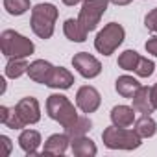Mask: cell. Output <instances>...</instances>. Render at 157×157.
<instances>
[{
  "label": "cell",
  "mask_w": 157,
  "mask_h": 157,
  "mask_svg": "<svg viewBox=\"0 0 157 157\" xmlns=\"http://www.w3.org/2000/svg\"><path fill=\"white\" fill-rule=\"evenodd\" d=\"M153 70H155V63H153L151 59L140 56V59H139V63H137V68H135V74H137L139 78H150V76L153 74Z\"/></svg>",
  "instance_id": "cell-25"
},
{
  "label": "cell",
  "mask_w": 157,
  "mask_h": 157,
  "mask_svg": "<svg viewBox=\"0 0 157 157\" xmlns=\"http://www.w3.org/2000/svg\"><path fill=\"white\" fill-rule=\"evenodd\" d=\"M76 105L82 113L91 115L96 113L102 105V94L96 87L93 85H82L76 91Z\"/></svg>",
  "instance_id": "cell-8"
},
{
  "label": "cell",
  "mask_w": 157,
  "mask_h": 157,
  "mask_svg": "<svg viewBox=\"0 0 157 157\" xmlns=\"http://www.w3.org/2000/svg\"><path fill=\"white\" fill-rule=\"evenodd\" d=\"M28 57H10L8 63H6V68H4V74L10 80H19L21 76L28 74Z\"/></svg>",
  "instance_id": "cell-20"
},
{
  "label": "cell",
  "mask_w": 157,
  "mask_h": 157,
  "mask_svg": "<svg viewBox=\"0 0 157 157\" xmlns=\"http://www.w3.org/2000/svg\"><path fill=\"white\" fill-rule=\"evenodd\" d=\"M0 83H2V94L6 93V78H2V80H0Z\"/></svg>",
  "instance_id": "cell-32"
},
{
  "label": "cell",
  "mask_w": 157,
  "mask_h": 157,
  "mask_svg": "<svg viewBox=\"0 0 157 157\" xmlns=\"http://www.w3.org/2000/svg\"><path fill=\"white\" fill-rule=\"evenodd\" d=\"M74 74L65 68V67H54V72L50 76V80L46 83V87L50 89H57V91H67L74 85Z\"/></svg>",
  "instance_id": "cell-14"
},
{
  "label": "cell",
  "mask_w": 157,
  "mask_h": 157,
  "mask_svg": "<svg viewBox=\"0 0 157 157\" xmlns=\"http://www.w3.org/2000/svg\"><path fill=\"white\" fill-rule=\"evenodd\" d=\"M0 142H2V146H4V155L10 157V155H11V150H13L11 139H10L8 135H0Z\"/></svg>",
  "instance_id": "cell-28"
},
{
  "label": "cell",
  "mask_w": 157,
  "mask_h": 157,
  "mask_svg": "<svg viewBox=\"0 0 157 157\" xmlns=\"http://www.w3.org/2000/svg\"><path fill=\"white\" fill-rule=\"evenodd\" d=\"M43 144V137L37 129H21L19 146L26 155H39V146Z\"/></svg>",
  "instance_id": "cell-12"
},
{
  "label": "cell",
  "mask_w": 157,
  "mask_h": 157,
  "mask_svg": "<svg viewBox=\"0 0 157 157\" xmlns=\"http://www.w3.org/2000/svg\"><path fill=\"white\" fill-rule=\"evenodd\" d=\"M0 46L2 54L10 57H30L35 52V44L26 35L15 32V30H4L0 35Z\"/></svg>",
  "instance_id": "cell-5"
},
{
  "label": "cell",
  "mask_w": 157,
  "mask_h": 157,
  "mask_svg": "<svg viewBox=\"0 0 157 157\" xmlns=\"http://www.w3.org/2000/svg\"><path fill=\"white\" fill-rule=\"evenodd\" d=\"M144 48H146V52H148V54H151L153 57H157V35L150 37V39L146 41Z\"/></svg>",
  "instance_id": "cell-27"
},
{
  "label": "cell",
  "mask_w": 157,
  "mask_h": 157,
  "mask_svg": "<svg viewBox=\"0 0 157 157\" xmlns=\"http://www.w3.org/2000/svg\"><path fill=\"white\" fill-rule=\"evenodd\" d=\"M61 2H63L65 6H68V8H74V6H78V4H83V0H61Z\"/></svg>",
  "instance_id": "cell-29"
},
{
  "label": "cell",
  "mask_w": 157,
  "mask_h": 157,
  "mask_svg": "<svg viewBox=\"0 0 157 157\" xmlns=\"http://www.w3.org/2000/svg\"><path fill=\"white\" fill-rule=\"evenodd\" d=\"M70 150L76 157H94L98 153L96 142L93 139H89L87 135L82 137H72L70 139Z\"/></svg>",
  "instance_id": "cell-15"
},
{
  "label": "cell",
  "mask_w": 157,
  "mask_h": 157,
  "mask_svg": "<svg viewBox=\"0 0 157 157\" xmlns=\"http://www.w3.org/2000/svg\"><path fill=\"white\" fill-rule=\"evenodd\" d=\"M0 122L10 129H24L26 128V122L22 120L19 111L15 107H8V105H0Z\"/></svg>",
  "instance_id": "cell-19"
},
{
  "label": "cell",
  "mask_w": 157,
  "mask_h": 157,
  "mask_svg": "<svg viewBox=\"0 0 157 157\" xmlns=\"http://www.w3.org/2000/svg\"><path fill=\"white\" fill-rule=\"evenodd\" d=\"M144 26H146L151 33L157 35V8H153V10L148 11V15L144 17Z\"/></svg>",
  "instance_id": "cell-26"
},
{
  "label": "cell",
  "mask_w": 157,
  "mask_h": 157,
  "mask_svg": "<svg viewBox=\"0 0 157 157\" xmlns=\"http://www.w3.org/2000/svg\"><path fill=\"white\" fill-rule=\"evenodd\" d=\"M109 0H83L80 15H78V21L82 22V26L91 33L98 28L104 13L107 11Z\"/></svg>",
  "instance_id": "cell-6"
},
{
  "label": "cell",
  "mask_w": 157,
  "mask_h": 157,
  "mask_svg": "<svg viewBox=\"0 0 157 157\" xmlns=\"http://www.w3.org/2000/svg\"><path fill=\"white\" fill-rule=\"evenodd\" d=\"M133 0H109V4H115V6H129Z\"/></svg>",
  "instance_id": "cell-30"
},
{
  "label": "cell",
  "mask_w": 157,
  "mask_h": 157,
  "mask_svg": "<svg viewBox=\"0 0 157 157\" xmlns=\"http://www.w3.org/2000/svg\"><path fill=\"white\" fill-rule=\"evenodd\" d=\"M139 59H140V54L129 48V50H124V52L118 56V61H117V63H118V67H120L122 70H126V72H135Z\"/></svg>",
  "instance_id": "cell-22"
},
{
  "label": "cell",
  "mask_w": 157,
  "mask_h": 157,
  "mask_svg": "<svg viewBox=\"0 0 157 157\" xmlns=\"http://www.w3.org/2000/svg\"><path fill=\"white\" fill-rule=\"evenodd\" d=\"M102 140L107 150H124V151L137 150L142 144V137L135 131V128H118L115 124H111L102 131Z\"/></svg>",
  "instance_id": "cell-2"
},
{
  "label": "cell",
  "mask_w": 157,
  "mask_h": 157,
  "mask_svg": "<svg viewBox=\"0 0 157 157\" xmlns=\"http://www.w3.org/2000/svg\"><path fill=\"white\" fill-rule=\"evenodd\" d=\"M15 109L19 111V115L22 117V120L26 122V126H33L41 120V104L37 98L33 96H26L21 98L15 104Z\"/></svg>",
  "instance_id": "cell-9"
},
{
  "label": "cell",
  "mask_w": 157,
  "mask_h": 157,
  "mask_svg": "<svg viewBox=\"0 0 157 157\" xmlns=\"http://www.w3.org/2000/svg\"><path fill=\"white\" fill-rule=\"evenodd\" d=\"M131 102H133V109L137 113H140V115H151L155 111V105L151 102V87H144L142 85L135 93V96L131 98Z\"/></svg>",
  "instance_id": "cell-16"
},
{
  "label": "cell",
  "mask_w": 157,
  "mask_h": 157,
  "mask_svg": "<svg viewBox=\"0 0 157 157\" xmlns=\"http://www.w3.org/2000/svg\"><path fill=\"white\" fill-rule=\"evenodd\" d=\"M52 72H54V65L46 59H35L28 67V78L35 83H41V85L48 83Z\"/></svg>",
  "instance_id": "cell-11"
},
{
  "label": "cell",
  "mask_w": 157,
  "mask_h": 157,
  "mask_svg": "<svg viewBox=\"0 0 157 157\" xmlns=\"http://www.w3.org/2000/svg\"><path fill=\"white\" fill-rule=\"evenodd\" d=\"M72 67L85 80H94L102 74V63L89 52H78L72 57Z\"/></svg>",
  "instance_id": "cell-7"
},
{
  "label": "cell",
  "mask_w": 157,
  "mask_h": 157,
  "mask_svg": "<svg viewBox=\"0 0 157 157\" xmlns=\"http://www.w3.org/2000/svg\"><path fill=\"white\" fill-rule=\"evenodd\" d=\"M133 128L142 139H151L157 133V122H155V118L151 115H142L140 118H137Z\"/></svg>",
  "instance_id": "cell-21"
},
{
  "label": "cell",
  "mask_w": 157,
  "mask_h": 157,
  "mask_svg": "<svg viewBox=\"0 0 157 157\" xmlns=\"http://www.w3.org/2000/svg\"><path fill=\"white\" fill-rule=\"evenodd\" d=\"M151 102H153V105H155V109H157V83L151 87Z\"/></svg>",
  "instance_id": "cell-31"
},
{
  "label": "cell",
  "mask_w": 157,
  "mask_h": 157,
  "mask_svg": "<svg viewBox=\"0 0 157 157\" xmlns=\"http://www.w3.org/2000/svg\"><path fill=\"white\" fill-rule=\"evenodd\" d=\"M4 10L11 17H21L32 10V2L30 0H4Z\"/></svg>",
  "instance_id": "cell-24"
},
{
  "label": "cell",
  "mask_w": 157,
  "mask_h": 157,
  "mask_svg": "<svg viewBox=\"0 0 157 157\" xmlns=\"http://www.w3.org/2000/svg\"><path fill=\"white\" fill-rule=\"evenodd\" d=\"M70 148V137L68 133H54L43 142V155H65Z\"/></svg>",
  "instance_id": "cell-10"
},
{
  "label": "cell",
  "mask_w": 157,
  "mask_h": 157,
  "mask_svg": "<svg viewBox=\"0 0 157 157\" xmlns=\"http://www.w3.org/2000/svg\"><path fill=\"white\" fill-rule=\"evenodd\" d=\"M135 113H137V111L133 109V105H124V104H120V105H115V107L111 109L109 118H111V124H115V126H118V128H131V126L135 124V120H137Z\"/></svg>",
  "instance_id": "cell-13"
},
{
  "label": "cell",
  "mask_w": 157,
  "mask_h": 157,
  "mask_svg": "<svg viewBox=\"0 0 157 157\" xmlns=\"http://www.w3.org/2000/svg\"><path fill=\"white\" fill-rule=\"evenodd\" d=\"M91 129H93V122H91V118H89V117H78V120H76L72 126H68L65 131H67V133H68V137L72 139V137H82V135H87Z\"/></svg>",
  "instance_id": "cell-23"
},
{
  "label": "cell",
  "mask_w": 157,
  "mask_h": 157,
  "mask_svg": "<svg viewBox=\"0 0 157 157\" xmlns=\"http://www.w3.org/2000/svg\"><path fill=\"white\" fill-rule=\"evenodd\" d=\"M59 17V10L50 4V2H44V4H37L32 8V17H30V26H32V32L46 41L54 35L56 32V21Z\"/></svg>",
  "instance_id": "cell-1"
},
{
  "label": "cell",
  "mask_w": 157,
  "mask_h": 157,
  "mask_svg": "<svg viewBox=\"0 0 157 157\" xmlns=\"http://www.w3.org/2000/svg\"><path fill=\"white\" fill-rule=\"evenodd\" d=\"M76 107L78 105H74L65 94H59V93H54L46 98V115L57 124H61L63 129H67L78 120L80 115H78Z\"/></svg>",
  "instance_id": "cell-3"
},
{
  "label": "cell",
  "mask_w": 157,
  "mask_h": 157,
  "mask_svg": "<svg viewBox=\"0 0 157 157\" xmlns=\"http://www.w3.org/2000/svg\"><path fill=\"white\" fill-rule=\"evenodd\" d=\"M142 85L139 83V80L137 78H133V76H129V74H122V76H118L117 78V82H115V89H117V93L122 96V98H133L135 96V93L140 89Z\"/></svg>",
  "instance_id": "cell-18"
},
{
  "label": "cell",
  "mask_w": 157,
  "mask_h": 157,
  "mask_svg": "<svg viewBox=\"0 0 157 157\" xmlns=\"http://www.w3.org/2000/svg\"><path fill=\"white\" fill-rule=\"evenodd\" d=\"M126 39V30L122 24L118 22H107L94 37V48L98 54L109 57L111 54H115L118 50V46L124 43Z\"/></svg>",
  "instance_id": "cell-4"
},
{
  "label": "cell",
  "mask_w": 157,
  "mask_h": 157,
  "mask_svg": "<svg viewBox=\"0 0 157 157\" xmlns=\"http://www.w3.org/2000/svg\"><path fill=\"white\" fill-rule=\"evenodd\" d=\"M63 33L72 43H85L89 37V32L82 26V22L78 19H67L63 22Z\"/></svg>",
  "instance_id": "cell-17"
}]
</instances>
